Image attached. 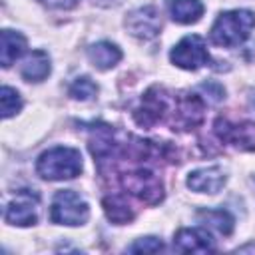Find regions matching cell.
<instances>
[{
    "mask_svg": "<svg viewBox=\"0 0 255 255\" xmlns=\"http://www.w3.org/2000/svg\"><path fill=\"white\" fill-rule=\"evenodd\" d=\"M203 100L197 94H173L153 86L143 94L133 118L143 128L169 120L173 129H193L203 122Z\"/></svg>",
    "mask_w": 255,
    "mask_h": 255,
    "instance_id": "obj_1",
    "label": "cell"
},
{
    "mask_svg": "<svg viewBox=\"0 0 255 255\" xmlns=\"http://www.w3.org/2000/svg\"><path fill=\"white\" fill-rule=\"evenodd\" d=\"M255 28V14L249 10H227L217 16L211 26V42L223 48L243 44Z\"/></svg>",
    "mask_w": 255,
    "mask_h": 255,
    "instance_id": "obj_2",
    "label": "cell"
},
{
    "mask_svg": "<svg viewBox=\"0 0 255 255\" xmlns=\"http://www.w3.org/2000/svg\"><path fill=\"white\" fill-rule=\"evenodd\" d=\"M36 171L40 177L48 181L72 179L82 171V155L74 147H52L44 151L36 161Z\"/></svg>",
    "mask_w": 255,
    "mask_h": 255,
    "instance_id": "obj_3",
    "label": "cell"
},
{
    "mask_svg": "<svg viewBox=\"0 0 255 255\" xmlns=\"http://www.w3.org/2000/svg\"><path fill=\"white\" fill-rule=\"evenodd\" d=\"M90 217V207L86 199L74 189H62L54 195L50 205V219L58 225H84Z\"/></svg>",
    "mask_w": 255,
    "mask_h": 255,
    "instance_id": "obj_4",
    "label": "cell"
},
{
    "mask_svg": "<svg viewBox=\"0 0 255 255\" xmlns=\"http://www.w3.org/2000/svg\"><path fill=\"white\" fill-rule=\"evenodd\" d=\"M169 58H171V62L177 68H183V70H199L201 66H207L209 64L207 46H205L203 38L197 36V34H191V36L181 38L173 46Z\"/></svg>",
    "mask_w": 255,
    "mask_h": 255,
    "instance_id": "obj_5",
    "label": "cell"
},
{
    "mask_svg": "<svg viewBox=\"0 0 255 255\" xmlns=\"http://www.w3.org/2000/svg\"><path fill=\"white\" fill-rule=\"evenodd\" d=\"M38 203H40V197L36 191H30V189L16 191V197L6 205V213H4L6 223L18 225V227L34 225L38 221Z\"/></svg>",
    "mask_w": 255,
    "mask_h": 255,
    "instance_id": "obj_6",
    "label": "cell"
},
{
    "mask_svg": "<svg viewBox=\"0 0 255 255\" xmlns=\"http://www.w3.org/2000/svg\"><path fill=\"white\" fill-rule=\"evenodd\" d=\"M215 133L223 143L237 149H255V122H229L227 118H217Z\"/></svg>",
    "mask_w": 255,
    "mask_h": 255,
    "instance_id": "obj_7",
    "label": "cell"
},
{
    "mask_svg": "<svg viewBox=\"0 0 255 255\" xmlns=\"http://www.w3.org/2000/svg\"><path fill=\"white\" fill-rule=\"evenodd\" d=\"M126 26L131 36H135L139 40H151L161 30V18L153 6H143V8H137L128 14Z\"/></svg>",
    "mask_w": 255,
    "mask_h": 255,
    "instance_id": "obj_8",
    "label": "cell"
},
{
    "mask_svg": "<svg viewBox=\"0 0 255 255\" xmlns=\"http://www.w3.org/2000/svg\"><path fill=\"white\" fill-rule=\"evenodd\" d=\"M173 247L177 251H185V253H207V251H215V243L211 239V235L207 233V229L201 227H185L179 229L173 237Z\"/></svg>",
    "mask_w": 255,
    "mask_h": 255,
    "instance_id": "obj_9",
    "label": "cell"
},
{
    "mask_svg": "<svg viewBox=\"0 0 255 255\" xmlns=\"http://www.w3.org/2000/svg\"><path fill=\"white\" fill-rule=\"evenodd\" d=\"M227 177L221 167H203L195 169L187 177V185L197 193H217L225 185Z\"/></svg>",
    "mask_w": 255,
    "mask_h": 255,
    "instance_id": "obj_10",
    "label": "cell"
},
{
    "mask_svg": "<svg viewBox=\"0 0 255 255\" xmlns=\"http://www.w3.org/2000/svg\"><path fill=\"white\" fill-rule=\"evenodd\" d=\"M50 70H52V66H50L48 52H44V50H32L24 58L22 66H20V76L26 82H42V80H46L50 76Z\"/></svg>",
    "mask_w": 255,
    "mask_h": 255,
    "instance_id": "obj_11",
    "label": "cell"
},
{
    "mask_svg": "<svg viewBox=\"0 0 255 255\" xmlns=\"http://www.w3.org/2000/svg\"><path fill=\"white\" fill-rule=\"evenodd\" d=\"M24 52H26V38L14 30H2V42H0L2 68H10Z\"/></svg>",
    "mask_w": 255,
    "mask_h": 255,
    "instance_id": "obj_12",
    "label": "cell"
},
{
    "mask_svg": "<svg viewBox=\"0 0 255 255\" xmlns=\"http://www.w3.org/2000/svg\"><path fill=\"white\" fill-rule=\"evenodd\" d=\"M88 58L98 70H110L122 60V50L112 42H98L88 48Z\"/></svg>",
    "mask_w": 255,
    "mask_h": 255,
    "instance_id": "obj_13",
    "label": "cell"
},
{
    "mask_svg": "<svg viewBox=\"0 0 255 255\" xmlns=\"http://www.w3.org/2000/svg\"><path fill=\"white\" fill-rule=\"evenodd\" d=\"M104 205V211L108 215L110 221L118 223V225H124V223H129L133 219V209L131 205L128 203V197L126 195H120V193H112L108 197H104L102 201Z\"/></svg>",
    "mask_w": 255,
    "mask_h": 255,
    "instance_id": "obj_14",
    "label": "cell"
},
{
    "mask_svg": "<svg viewBox=\"0 0 255 255\" xmlns=\"http://www.w3.org/2000/svg\"><path fill=\"white\" fill-rule=\"evenodd\" d=\"M169 14L179 24H193L203 14V4L199 0H167Z\"/></svg>",
    "mask_w": 255,
    "mask_h": 255,
    "instance_id": "obj_15",
    "label": "cell"
},
{
    "mask_svg": "<svg viewBox=\"0 0 255 255\" xmlns=\"http://www.w3.org/2000/svg\"><path fill=\"white\" fill-rule=\"evenodd\" d=\"M197 217L205 225L217 229L221 235H231V231H233V223L235 221H233V215L227 209H199Z\"/></svg>",
    "mask_w": 255,
    "mask_h": 255,
    "instance_id": "obj_16",
    "label": "cell"
},
{
    "mask_svg": "<svg viewBox=\"0 0 255 255\" xmlns=\"http://www.w3.org/2000/svg\"><path fill=\"white\" fill-rule=\"evenodd\" d=\"M0 106H2V118L8 120L22 110V98L14 88L4 86L0 90Z\"/></svg>",
    "mask_w": 255,
    "mask_h": 255,
    "instance_id": "obj_17",
    "label": "cell"
},
{
    "mask_svg": "<svg viewBox=\"0 0 255 255\" xmlns=\"http://www.w3.org/2000/svg\"><path fill=\"white\" fill-rule=\"evenodd\" d=\"M70 96L74 100H80V102H86V100H92L96 94H98V86L88 78V76H82V78H76L70 86Z\"/></svg>",
    "mask_w": 255,
    "mask_h": 255,
    "instance_id": "obj_18",
    "label": "cell"
},
{
    "mask_svg": "<svg viewBox=\"0 0 255 255\" xmlns=\"http://www.w3.org/2000/svg\"><path fill=\"white\" fill-rule=\"evenodd\" d=\"M161 249H163V243L157 237H141L128 247L129 253H157Z\"/></svg>",
    "mask_w": 255,
    "mask_h": 255,
    "instance_id": "obj_19",
    "label": "cell"
},
{
    "mask_svg": "<svg viewBox=\"0 0 255 255\" xmlns=\"http://www.w3.org/2000/svg\"><path fill=\"white\" fill-rule=\"evenodd\" d=\"M201 90H203L205 94H207V92L211 94V96H209L211 102H219V100L223 98V94H225L223 88H221L219 84H215V82H205V84H201Z\"/></svg>",
    "mask_w": 255,
    "mask_h": 255,
    "instance_id": "obj_20",
    "label": "cell"
},
{
    "mask_svg": "<svg viewBox=\"0 0 255 255\" xmlns=\"http://www.w3.org/2000/svg\"><path fill=\"white\" fill-rule=\"evenodd\" d=\"M40 2L50 6V8H60V10H68V8H74L78 4V0H40Z\"/></svg>",
    "mask_w": 255,
    "mask_h": 255,
    "instance_id": "obj_21",
    "label": "cell"
}]
</instances>
